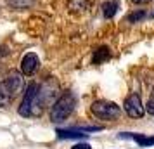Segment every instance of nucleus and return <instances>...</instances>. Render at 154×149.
Here are the masks:
<instances>
[{
  "label": "nucleus",
  "instance_id": "nucleus-11",
  "mask_svg": "<svg viewBox=\"0 0 154 149\" xmlns=\"http://www.w3.org/2000/svg\"><path fill=\"white\" fill-rule=\"evenodd\" d=\"M144 16H146V12H144V11H139V12H132V14L128 16V23H137V21H140Z\"/></svg>",
  "mask_w": 154,
  "mask_h": 149
},
{
  "label": "nucleus",
  "instance_id": "nucleus-2",
  "mask_svg": "<svg viewBox=\"0 0 154 149\" xmlns=\"http://www.w3.org/2000/svg\"><path fill=\"white\" fill-rule=\"evenodd\" d=\"M92 113L95 114L100 120H116L121 114L119 106H116L114 102H107V101H97L92 104Z\"/></svg>",
  "mask_w": 154,
  "mask_h": 149
},
{
  "label": "nucleus",
  "instance_id": "nucleus-4",
  "mask_svg": "<svg viewBox=\"0 0 154 149\" xmlns=\"http://www.w3.org/2000/svg\"><path fill=\"white\" fill-rule=\"evenodd\" d=\"M125 111L132 118H142L144 116V106H142V101L137 94H132L128 95L125 101Z\"/></svg>",
  "mask_w": 154,
  "mask_h": 149
},
{
  "label": "nucleus",
  "instance_id": "nucleus-9",
  "mask_svg": "<svg viewBox=\"0 0 154 149\" xmlns=\"http://www.w3.org/2000/svg\"><path fill=\"white\" fill-rule=\"evenodd\" d=\"M102 9H104V16L106 17H112V16L116 14L118 5H116V2H106L104 5H102Z\"/></svg>",
  "mask_w": 154,
  "mask_h": 149
},
{
  "label": "nucleus",
  "instance_id": "nucleus-14",
  "mask_svg": "<svg viewBox=\"0 0 154 149\" xmlns=\"http://www.w3.org/2000/svg\"><path fill=\"white\" fill-rule=\"evenodd\" d=\"M135 4H146V2H151V0H133Z\"/></svg>",
  "mask_w": 154,
  "mask_h": 149
},
{
  "label": "nucleus",
  "instance_id": "nucleus-8",
  "mask_svg": "<svg viewBox=\"0 0 154 149\" xmlns=\"http://www.w3.org/2000/svg\"><path fill=\"white\" fill-rule=\"evenodd\" d=\"M130 137L137 144H140V146H152L154 144V135L152 137H147V135H140V134H132Z\"/></svg>",
  "mask_w": 154,
  "mask_h": 149
},
{
  "label": "nucleus",
  "instance_id": "nucleus-5",
  "mask_svg": "<svg viewBox=\"0 0 154 149\" xmlns=\"http://www.w3.org/2000/svg\"><path fill=\"white\" fill-rule=\"evenodd\" d=\"M38 64H40L38 56H36L35 52H28V54L21 59V71L24 75H33L36 71V68H38Z\"/></svg>",
  "mask_w": 154,
  "mask_h": 149
},
{
  "label": "nucleus",
  "instance_id": "nucleus-7",
  "mask_svg": "<svg viewBox=\"0 0 154 149\" xmlns=\"http://www.w3.org/2000/svg\"><path fill=\"white\" fill-rule=\"evenodd\" d=\"M57 137L59 139H85L87 134L82 130H57Z\"/></svg>",
  "mask_w": 154,
  "mask_h": 149
},
{
  "label": "nucleus",
  "instance_id": "nucleus-13",
  "mask_svg": "<svg viewBox=\"0 0 154 149\" xmlns=\"http://www.w3.org/2000/svg\"><path fill=\"white\" fill-rule=\"evenodd\" d=\"M73 149H90L88 144H76V146H73Z\"/></svg>",
  "mask_w": 154,
  "mask_h": 149
},
{
  "label": "nucleus",
  "instance_id": "nucleus-3",
  "mask_svg": "<svg viewBox=\"0 0 154 149\" xmlns=\"http://www.w3.org/2000/svg\"><path fill=\"white\" fill-rule=\"evenodd\" d=\"M38 92H40L38 83L31 82V83L28 85V88H26V95H24V99H23L21 106H19V114H23V116L31 114V107L35 106L36 97H38Z\"/></svg>",
  "mask_w": 154,
  "mask_h": 149
},
{
  "label": "nucleus",
  "instance_id": "nucleus-1",
  "mask_svg": "<svg viewBox=\"0 0 154 149\" xmlns=\"http://www.w3.org/2000/svg\"><path fill=\"white\" fill-rule=\"evenodd\" d=\"M76 106V101H75V95L73 94H64L61 99L57 101L54 107H52V113H50V118L52 121H64Z\"/></svg>",
  "mask_w": 154,
  "mask_h": 149
},
{
  "label": "nucleus",
  "instance_id": "nucleus-6",
  "mask_svg": "<svg viewBox=\"0 0 154 149\" xmlns=\"http://www.w3.org/2000/svg\"><path fill=\"white\" fill-rule=\"evenodd\" d=\"M16 94H17V92L14 90V87L9 83V80L2 82V83H0V107L9 106Z\"/></svg>",
  "mask_w": 154,
  "mask_h": 149
},
{
  "label": "nucleus",
  "instance_id": "nucleus-12",
  "mask_svg": "<svg viewBox=\"0 0 154 149\" xmlns=\"http://www.w3.org/2000/svg\"><path fill=\"white\" fill-rule=\"evenodd\" d=\"M147 111H149V113L154 116V99H152V101H149V104H147Z\"/></svg>",
  "mask_w": 154,
  "mask_h": 149
},
{
  "label": "nucleus",
  "instance_id": "nucleus-10",
  "mask_svg": "<svg viewBox=\"0 0 154 149\" xmlns=\"http://www.w3.org/2000/svg\"><path fill=\"white\" fill-rule=\"evenodd\" d=\"M107 57H109V50L106 49V47H102V49H99L97 54L94 56V63L99 64V63H102L104 59H107Z\"/></svg>",
  "mask_w": 154,
  "mask_h": 149
}]
</instances>
